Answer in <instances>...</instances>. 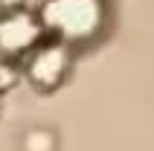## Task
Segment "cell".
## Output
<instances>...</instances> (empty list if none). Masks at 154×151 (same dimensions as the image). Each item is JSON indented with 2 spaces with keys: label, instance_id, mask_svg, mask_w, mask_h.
<instances>
[{
  "label": "cell",
  "instance_id": "cell-1",
  "mask_svg": "<svg viewBox=\"0 0 154 151\" xmlns=\"http://www.w3.org/2000/svg\"><path fill=\"white\" fill-rule=\"evenodd\" d=\"M41 26L55 32L64 44H79L93 38L105 23V3L102 0H44Z\"/></svg>",
  "mask_w": 154,
  "mask_h": 151
},
{
  "label": "cell",
  "instance_id": "cell-3",
  "mask_svg": "<svg viewBox=\"0 0 154 151\" xmlns=\"http://www.w3.org/2000/svg\"><path fill=\"white\" fill-rule=\"evenodd\" d=\"M70 67V58H67V50L61 44H47V47H38V50L29 55L26 61V76L35 87L41 90H52L64 82Z\"/></svg>",
  "mask_w": 154,
  "mask_h": 151
},
{
  "label": "cell",
  "instance_id": "cell-2",
  "mask_svg": "<svg viewBox=\"0 0 154 151\" xmlns=\"http://www.w3.org/2000/svg\"><path fill=\"white\" fill-rule=\"evenodd\" d=\"M44 26L41 17L23 9H12L0 15V50L3 52H29L35 44L41 41Z\"/></svg>",
  "mask_w": 154,
  "mask_h": 151
}]
</instances>
